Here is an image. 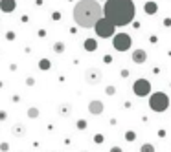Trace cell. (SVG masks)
<instances>
[{"mask_svg": "<svg viewBox=\"0 0 171 152\" xmlns=\"http://www.w3.org/2000/svg\"><path fill=\"white\" fill-rule=\"evenodd\" d=\"M149 106H151L154 112H164V110H168V106H169V97L166 94H162V92L153 94L151 99H149Z\"/></svg>", "mask_w": 171, "mask_h": 152, "instance_id": "obj_4", "label": "cell"}, {"mask_svg": "<svg viewBox=\"0 0 171 152\" xmlns=\"http://www.w3.org/2000/svg\"><path fill=\"white\" fill-rule=\"evenodd\" d=\"M134 13H136V9H134L133 0H107L105 7H103V15L118 28L131 24L134 19Z\"/></svg>", "mask_w": 171, "mask_h": 152, "instance_id": "obj_1", "label": "cell"}, {"mask_svg": "<svg viewBox=\"0 0 171 152\" xmlns=\"http://www.w3.org/2000/svg\"><path fill=\"white\" fill-rule=\"evenodd\" d=\"M111 152H123V150H121L120 147H112V150H111Z\"/></svg>", "mask_w": 171, "mask_h": 152, "instance_id": "obj_20", "label": "cell"}, {"mask_svg": "<svg viewBox=\"0 0 171 152\" xmlns=\"http://www.w3.org/2000/svg\"><path fill=\"white\" fill-rule=\"evenodd\" d=\"M101 72L97 70V68H88L87 72H85V83L87 84H99L101 83Z\"/></svg>", "mask_w": 171, "mask_h": 152, "instance_id": "obj_6", "label": "cell"}, {"mask_svg": "<svg viewBox=\"0 0 171 152\" xmlns=\"http://www.w3.org/2000/svg\"><path fill=\"white\" fill-rule=\"evenodd\" d=\"M147 60V51L145 50H134L133 51V62H136V64H144Z\"/></svg>", "mask_w": 171, "mask_h": 152, "instance_id": "obj_9", "label": "cell"}, {"mask_svg": "<svg viewBox=\"0 0 171 152\" xmlns=\"http://www.w3.org/2000/svg\"><path fill=\"white\" fill-rule=\"evenodd\" d=\"M125 137H127V141H134V137H136V134H134V132H131V130H129Z\"/></svg>", "mask_w": 171, "mask_h": 152, "instance_id": "obj_18", "label": "cell"}, {"mask_svg": "<svg viewBox=\"0 0 171 152\" xmlns=\"http://www.w3.org/2000/svg\"><path fill=\"white\" fill-rule=\"evenodd\" d=\"M28 115H30V117H37L39 110H37V108H30V110H28Z\"/></svg>", "mask_w": 171, "mask_h": 152, "instance_id": "obj_17", "label": "cell"}, {"mask_svg": "<svg viewBox=\"0 0 171 152\" xmlns=\"http://www.w3.org/2000/svg\"><path fill=\"white\" fill-rule=\"evenodd\" d=\"M149 92H151V84L145 79H140V81L134 83V94L138 95V97H144V95H147Z\"/></svg>", "mask_w": 171, "mask_h": 152, "instance_id": "obj_7", "label": "cell"}, {"mask_svg": "<svg viewBox=\"0 0 171 152\" xmlns=\"http://www.w3.org/2000/svg\"><path fill=\"white\" fill-rule=\"evenodd\" d=\"M145 11H149V13H154V11H156V7H154V4H153V2L145 4Z\"/></svg>", "mask_w": 171, "mask_h": 152, "instance_id": "obj_16", "label": "cell"}, {"mask_svg": "<svg viewBox=\"0 0 171 152\" xmlns=\"http://www.w3.org/2000/svg\"><path fill=\"white\" fill-rule=\"evenodd\" d=\"M114 28H116V26H114V24L107 19V17H101V19L94 24L96 33H97V37H101V38L112 37V35H114Z\"/></svg>", "mask_w": 171, "mask_h": 152, "instance_id": "obj_3", "label": "cell"}, {"mask_svg": "<svg viewBox=\"0 0 171 152\" xmlns=\"http://www.w3.org/2000/svg\"><path fill=\"white\" fill-rule=\"evenodd\" d=\"M85 50H87V51H94L96 50V40H92V38L85 40Z\"/></svg>", "mask_w": 171, "mask_h": 152, "instance_id": "obj_11", "label": "cell"}, {"mask_svg": "<svg viewBox=\"0 0 171 152\" xmlns=\"http://www.w3.org/2000/svg\"><path fill=\"white\" fill-rule=\"evenodd\" d=\"M24 132H26V130H24V127H22V125H17V127H13V134H15V136L22 137V136H24Z\"/></svg>", "mask_w": 171, "mask_h": 152, "instance_id": "obj_12", "label": "cell"}, {"mask_svg": "<svg viewBox=\"0 0 171 152\" xmlns=\"http://www.w3.org/2000/svg\"><path fill=\"white\" fill-rule=\"evenodd\" d=\"M39 68H40V70H50V60H48V59H42V60L39 62Z\"/></svg>", "mask_w": 171, "mask_h": 152, "instance_id": "obj_13", "label": "cell"}, {"mask_svg": "<svg viewBox=\"0 0 171 152\" xmlns=\"http://www.w3.org/2000/svg\"><path fill=\"white\" fill-rule=\"evenodd\" d=\"M54 51H55V53H63V51H64V44H63V42H55V44H54Z\"/></svg>", "mask_w": 171, "mask_h": 152, "instance_id": "obj_14", "label": "cell"}, {"mask_svg": "<svg viewBox=\"0 0 171 152\" xmlns=\"http://www.w3.org/2000/svg\"><path fill=\"white\" fill-rule=\"evenodd\" d=\"M140 152H154V147H153L151 143H145V145H142Z\"/></svg>", "mask_w": 171, "mask_h": 152, "instance_id": "obj_15", "label": "cell"}, {"mask_svg": "<svg viewBox=\"0 0 171 152\" xmlns=\"http://www.w3.org/2000/svg\"><path fill=\"white\" fill-rule=\"evenodd\" d=\"M72 17L79 28H94V24L103 17V7L97 0H79L74 6Z\"/></svg>", "mask_w": 171, "mask_h": 152, "instance_id": "obj_2", "label": "cell"}, {"mask_svg": "<svg viewBox=\"0 0 171 152\" xmlns=\"http://www.w3.org/2000/svg\"><path fill=\"white\" fill-rule=\"evenodd\" d=\"M103 103L101 101H90L88 103V112L92 115H99V114H103Z\"/></svg>", "mask_w": 171, "mask_h": 152, "instance_id": "obj_8", "label": "cell"}, {"mask_svg": "<svg viewBox=\"0 0 171 152\" xmlns=\"http://www.w3.org/2000/svg\"><path fill=\"white\" fill-rule=\"evenodd\" d=\"M114 48L118 51H127L131 48V37L127 33H118L114 37Z\"/></svg>", "mask_w": 171, "mask_h": 152, "instance_id": "obj_5", "label": "cell"}, {"mask_svg": "<svg viewBox=\"0 0 171 152\" xmlns=\"http://www.w3.org/2000/svg\"><path fill=\"white\" fill-rule=\"evenodd\" d=\"M15 6H17L15 0H0V9H2L4 13H11V11H15Z\"/></svg>", "mask_w": 171, "mask_h": 152, "instance_id": "obj_10", "label": "cell"}, {"mask_svg": "<svg viewBox=\"0 0 171 152\" xmlns=\"http://www.w3.org/2000/svg\"><path fill=\"white\" fill-rule=\"evenodd\" d=\"M107 95H114V86H109L107 88Z\"/></svg>", "mask_w": 171, "mask_h": 152, "instance_id": "obj_19", "label": "cell"}]
</instances>
